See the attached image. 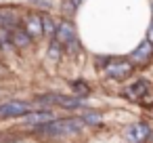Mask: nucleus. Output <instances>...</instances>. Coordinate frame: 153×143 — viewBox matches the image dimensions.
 Instances as JSON below:
<instances>
[{"label":"nucleus","instance_id":"nucleus-1","mask_svg":"<svg viewBox=\"0 0 153 143\" xmlns=\"http://www.w3.org/2000/svg\"><path fill=\"white\" fill-rule=\"evenodd\" d=\"M84 126H86V124H84L82 118L69 116V118H55V120H51V122L38 126L36 130L42 133V135H46V137H65V135L80 133Z\"/></svg>","mask_w":153,"mask_h":143},{"label":"nucleus","instance_id":"nucleus-2","mask_svg":"<svg viewBox=\"0 0 153 143\" xmlns=\"http://www.w3.org/2000/svg\"><path fill=\"white\" fill-rule=\"evenodd\" d=\"M134 70H136V65L130 59H117V57H113L109 61V65L103 67V76L109 78V80H126V78H130L134 74Z\"/></svg>","mask_w":153,"mask_h":143},{"label":"nucleus","instance_id":"nucleus-3","mask_svg":"<svg viewBox=\"0 0 153 143\" xmlns=\"http://www.w3.org/2000/svg\"><path fill=\"white\" fill-rule=\"evenodd\" d=\"M32 112V103L27 101H4L0 103V120H11V118H23Z\"/></svg>","mask_w":153,"mask_h":143},{"label":"nucleus","instance_id":"nucleus-4","mask_svg":"<svg viewBox=\"0 0 153 143\" xmlns=\"http://www.w3.org/2000/svg\"><path fill=\"white\" fill-rule=\"evenodd\" d=\"M151 130H153L151 124L140 120V122H134L126 128L124 139H126V143H147L151 139Z\"/></svg>","mask_w":153,"mask_h":143},{"label":"nucleus","instance_id":"nucleus-5","mask_svg":"<svg viewBox=\"0 0 153 143\" xmlns=\"http://www.w3.org/2000/svg\"><path fill=\"white\" fill-rule=\"evenodd\" d=\"M19 23H21V28L30 34V38H32L34 42L44 36V30H42V13H36V11L25 13Z\"/></svg>","mask_w":153,"mask_h":143},{"label":"nucleus","instance_id":"nucleus-6","mask_svg":"<svg viewBox=\"0 0 153 143\" xmlns=\"http://www.w3.org/2000/svg\"><path fill=\"white\" fill-rule=\"evenodd\" d=\"M55 40L65 49L67 44L76 42L78 40V32H76V25L71 19H61L59 25H57V34H55Z\"/></svg>","mask_w":153,"mask_h":143},{"label":"nucleus","instance_id":"nucleus-7","mask_svg":"<svg viewBox=\"0 0 153 143\" xmlns=\"http://www.w3.org/2000/svg\"><path fill=\"white\" fill-rule=\"evenodd\" d=\"M151 59H153V42L145 38V40L130 53V61H132L134 65H147Z\"/></svg>","mask_w":153,"mask_h":143},{"label":"nucleus","instance_id":"nucleus-8","mask_svg":"<svg viewBox=\"0 0 153 143\" xmlns=\"http://www.w3.org/2000/svg\"><path fill=\"white\" fill-rule=\"evenodd\" d=\"M11 42H13V49L15 51H25V49H30L32 46V38H30V34L21 28V23L19 25H15L13 30H11Z\"/></svg>","mask_w":153,"mask_h":143},{"label":"nucleus","instance_id":"nucleus-9","mask_svg":"<svg viewBox=\"0 0 153 143\" xmlns=\"http://www.w3.org/2000/svg\"><path fill=\"white\" fill-rule=\"evenodd\" d=\"M51 120H55V114H53L48 107L38 109V112H30L27 116H23V122H25L27 126H34V128L42 126V124H46V122H51Z\"/></svg>","mask_w":153,"mask_h":143},{"label":"nucleus","instance_id":"nucleus-10","mask_svg":"<svg viewBox=\"0 0 153 143\" xmlns=\"http://www.w3.org/2000/svg\"><path fill=\"white\" fill-rule=\"evenodd\" d=\"M149 91H151V82H149V80H145V78H136V80H134V84H130V86H128L126 95H128V97H132V99H143L145 95H149Z\"/></svg>","mask_w":153,"mask_h":143},{"label":"nucleus","instance_id":"nucleus-11","mask_svg":"<svg viewBox=\"0 0 153 143\" xmlns=\"http://www.w3.org/2000/svg\"><path fill=\"white\" fill-rule=\"evenodd\" d=\"M57 105L63 109H80L84 105V99L76 97V95H61L57 93Z\"/></svg>","mask_w":153,"mask_h":143},{"label":"nucleus","instance_id":"nucleus-12","mask_svg":"<svg viewBox=\"0 0 153 143\" xmlns=\"http://www.w3.org/2000/svg\"><path fill=\"white\" fill-rule=\"evenodd\" d=\"M19 21H21L19 13L9 11V9H0V28H4V30H13L15 25H19Z\"/></svg>","mask_w":153,"mask_h":143},{"label":"nucleus","instance_id":"nucleus-13","mask_svg":"<svg viewBox=\"0 0 153 143\" xmlns=\"http://www.w3.org/2000/svg\"><path fill=\"white\" fill-rule=\"evenodd\" d=\"M57 25H59V21H57L55 17H51V13H42V30H44V38H46L48 42L55 40Z\"/></svg>","mask_w":153,"mask_h":143},{"label":"nucleus","instance_id":"nucleus-14","mask_svg":"<svg viewBox=\"0 0 153 143\" xmlns=\"http://www.w3.org/2000/svg\"><path fill=\"white\" fill-rule=\"evenodd\" d=\"M69 86H71V95H76V97H80V99H86V97H90V93H92L90 84L84 82V78H76V80H71Z\"/></svg>","mask_w":153,"mask_h":143},{"label":"nucleus","instance_id":"nucleus-15","mask_svg":"<svg viewBox=\"0 0 153 143\" xmlns=\"http://www.w3.org/2000/svg\"><path fill=\"white\" fill-rule=\"evenodd\" d=\"M80 118L84 120V124H86V126H94V124H101L103 114H101V112H94V109H88V112H84Z\"/></svg>","mask_w":153,"mask_h":143},{"label":"nucleus","instance_id":"nucleus-16","mask_svg":"<svg viewBox=\"0 0 153 143\" xmlns=\"http://www.w3.org/2000/svg\"><path fill=\"white\" fill-rule=\"evenodd\" d=\"M36 103H40V105H57V93H44V95H40V97H36L34 99Z\"/></svg>","mask_w":153,"mask_h":143},{"label":"nucleus","instance_id":"nucleus-17","mask_svg":"<svg viewBox=\"0 0 153 143\" xmlns=\"http://www.w3.org/2000/svg\"><path fill=\"white\" fill-rule=\"evenodd\" d=\"M69 2H71V7H74V9H78V7L82 4V0H69Z\"/></svg>","mask_w":153,"mask_h":143},{"label":"nucleus","instance_id":"nucleus-18","mask_svg":"<svg viewBox=\"0 0 153 143\" xmlns=\"http://www.w3.org/2000/svg\"><path fill=\"white\" fill-rule=\"evenodd\" d=\"M0 72H7V70H4V67H2V65H0Z\"/></svg>","mask_w":153,"mask_h":143}]
</instances>
